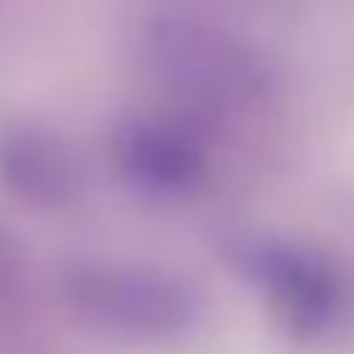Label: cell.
<instances>
[{
	"instance_id": "1",
	"label": "cell",
	"mask_w": 354,
	"mask_h": 354,
	"mask_svg": "<svg viewBox=\"0 0 354 354\" xmlns=\"http://www.w3.org/2000/svg\"><path fill=\"white\" fill-rule=\"evenodd\" d=\"M141 68L170 122L214 146L218 131L262 122L277 102V73L267 54L233 25L204 10H160L141 35Z\"/></svg>"
},
{
	"instance_id": "4",
	"label": "cell",
	"mask_w": 354,
	"mask_h": 354,
	"mask_svg": "<svg viewBox=\"0 0 354 354\" xmlns=\"http://www.w3.org/2000/svg\"><path fill=\"white\" fill-rule=\"evenodd\" d=\"M112 170L127 180V189L156 204H175V199H194L209 185L214 156L209 141L194 136L189 127L170 117H141L112 136Z\"/></svg>"
},
{
	"instance_id": "5",
	"label": "cell",
	"mask_w": 354,
	"mask_h": 354,
	"mask_svg": "<svg viewBox=\"0 0 354 354\" xmlns=\"http://www.w3.org/2000/svg\"><path fill=\"white\" fill-rule=\"evenodd\" d=\"M0 170H6L10 189L25 194L30 204L64 209L83 199V160L64 136L49 131H15L0 146Z\"/></svg>"
},
{
	"instance_id": "2",
	"label": "cell",
	"mask_w": 354,
	"mask_h": 354,
	"mask_svg": "<svg viewBox=\"0 0 354 354\" xmlns=\"http://www.w3.org/2000/svg\"><path fill=\"white\" fill-rule=\"evenodd\" d=\"M68 306L102 335L127 344H180L204 325L199 291L141 257H83L64 277Z\"/></svg>"
},
{
	"instance_id": "3",
	"label": "cell",
	"mask_w": 354,
	"mask_h": 354,
	"mask_svg": "<svg viewBox=\"0 0 354 354\" xmlns=\"http://www.w3.org/2000/svg\"><path fill=\"white\" fill-rule=\"evenodd\" d=\"M233 267L243 272V281L262 296V306L277 315L281 330H291L296 339H325L349 320V281L344 272L296 243V238H243L233 252Z\"/></svg>"
}]
</instances>
